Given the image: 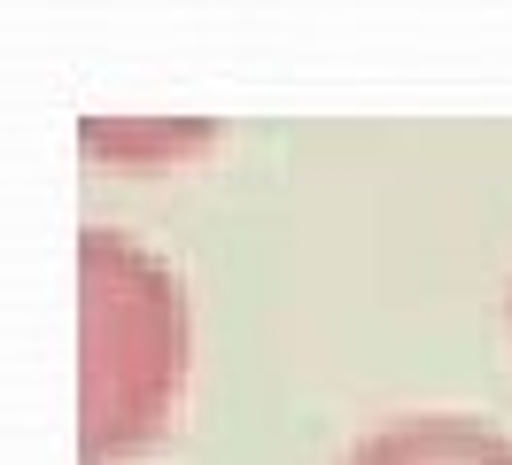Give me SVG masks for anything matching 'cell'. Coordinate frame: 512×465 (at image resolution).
<instances>
[{
	"label": "cell",
	"instance_id": "6da1fadb",
	"mask_svg": "<svg viewBox=\"0 0 512 465\" xmlns=\"http://www.w3.org/2000/svg\"><path fill=\"white\" fill-rule=\"evenodd\" d=\"M187 396V287L132 233H78V458L125 465Z\"/></svg>",
	"mask_w": 512,
	"mask_h": 465
},
{
	"label": "cell",
	"instance_id": "7a4b0ae2",
	"mask_svg": "<svg viewBox=\"0 0 512 465\" xmlns=\"http://www.w3.org/2000/svg\"><path fill=\"white\" fill-rule=\"evenodd\" d=\"M342 465H512V434L435 411V419H396V427L365 434Z\"/></svg>",
	"mask_w": 512,
	"mask_h": 465
}]
</instances>
